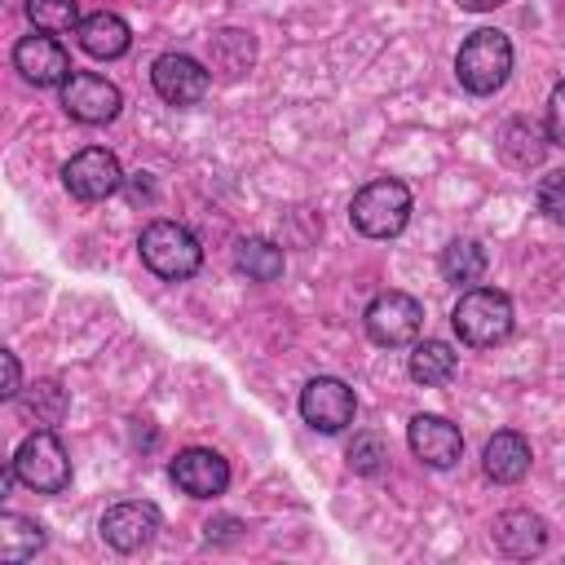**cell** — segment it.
Returning a JSON list of instances; mask_svg holds the SVG:
<instances>
[{
	"label": "cell",
	"mask_w": 565,
	"mask_h": 565,
	"mask_svg": "<svg viewBox=\"0 0 565 565\" xmlns=\"http://www.w3.org/2000/svg\"><path fill=\"white\" fill-rule=\"evenodd\" d=\"M508 71H512V40H508L503 31L481 26V31H472V35L459 44V53H455V75H459V84H463L468 93H477V97L503 88Z\"/></svg>",
	"instance_id": "1"
},
{
	"label": "cell",
	"mask_w": 565,
	"mask_h": 565,
	"mask_svg": "<svg viewBox=\"0 0 565 565\" xmlns=\"http://www.w3.org/2000/svg\"><path fill=\"white\" fill-rule=\"evenodd\" d=\"M450 322H455V335L463 344L494 349V344H503L512 335V300L503 291H494V287H472V291L459 296Z\"/></svg>",
	"instance_id": "2"
},
{
	"label": "cell",
	"mask_w": 565,
	"mask_h": 565,
	"mask_svg": "<svg viewBox=\"0 0 565 565\" xmlns=\"http://www.w3.org/2000/svg\"><path fill=\"white\" fill-rule=\"evenodd\" d=\"M349 221H353V230L366 234V238H393V234H402L406 221H411V190H406L402 181L380 177V181H371V185H362V190L353 194Z\"/></svg>",
	"instance_id": "3"
},
{
	"label": "cell",
	"mask_w": 565,
	"mask_h": 565,
	"mask_svg": "<svg viewBox=\"0 0 565 565\" xmlns=\"http://www.w3.org/2000/svg\"><path fill=\"white\" fill-rule=\"evenodd\" d=\"M137 247H141V260H146L159 278H172V282L199 274V265H203L199 238H194L185 225H177V221H150V225L141 230V243H137Z\"/></svg>",
	"instance_id": "4"
},
{
	"label": "cell",
	"mask_w": 565,
	"mask_h": 565,
	"mask_svg": "<svg viewBox=\"0 0 565 565\" xmlns=\"http://www.w3.org/2000/svg\"><path fill=\"white\" fill-rule=\"evenodd\" d=\"M13 477L35 494H57L71 486V455L49 428H35L13 455Z\"/></svg>",
	"instance_id": "5"
},
{
	"label": "cell",
	"mask_w": 565,
	"mask_h": 565,
	"mask_svg": "<svg viewBox=\"0 0 565 565\" xmlns=\"http://www.w3.org/2000/svg\"><path fill=\"white\" fill-rule=\"evenodd\" d=\"M424 331V305L406 291H384L366 305V335L384 349H402L415 344Z\"/></svg>",
	"instance_id": "6"
},
{
	"label": "cell",
	"mask_w": 565,
	"mask_h": 565,
	"mask_svg": "<svg viewBox=\"0 0 565 565\" xmlns=\"http://www.w3.org/2000/svg\"><path fill=\"white\" fill-rule=\"evenodd\" d=\"M300 415H305V424L318 428V433H340V428L353 424L358 397H353V388H349L344 380H335V375H313V380L300 388Z\"/></svg>",
	"instance_id": "7"
},
{
	"label": "cell",
	"mask_w": 565,
	"mask_h": 565,
	"mask_svg": "<svg viewBox=\"0 0 565 565\" xmlns=\"http://www.w3.org/2000/svg\"><path fill=\"white\" fill-rule=\"evenodd\" d=\"M62 181H66V190H71L75 199L102 203V199H110V194L124 185V168H119V159H115L110 150L88 146V150H79V154L66 159Z\"/></svg>",
	"instance_id": "8"
},
{
	"label": "cell",
	"mask_w": 565,
	"mask_h": 565,
	"mask_svg": "<svg viewBox=\"0 0 565 565\" xmlns=\"http://www.w3.org/2000/svg\"><path fill=\"white\" fill-rule=\"evenodd\" d=\"M150 79H154V93L168 106H194V102H203V93L212 84V71L190 53H163V57H154Z\"/></svg>",
	"instance_id": "9"
},
{
	"label": "cell",
	"mask_w": 565,
	"mask_h": 565,
	"mask_svg": "<svg viewBox=\"0 0 565 565\" xmlns=\"http://www.w3.org/2000/svg\"><path fill=\"white\" fill-rule=\"evenodd\" d=\"M62 106L71 119L79 124H110L124 106L119 88L106 79V75H93V71H75L66 84H62Z\"/></svg>",
	"instance_id": "10"
},
{
	"label": "cell",
	"mask_w": 565,
	"mask_h": 565,
	"mask_svg": "<svg viewBox=\"0 0 565 565\" xmlns=\"http://www.w3.org/2000/svg\"><path fill=\"white\" fill-rule=\"evenodd\" d=\"M13 66H18L22 79L35 84V88H53V84H66V79L75 75L66 49H62L53 35H22L18 49H13Z\"/></svg>",
	"instance_id": "11"
},
{
	"label": "cell",
	"mask_w": 565,
	"mask_h": 565,
	"mask_svg": "<svg viewBox=\"0 0 565 565\" xmlns=\"http://www.w3.org/2000/svg\"><path fill=\"white\" fill-rule=\"evenodd\" d=\"M406 441H411V455L424 459L428 468H450L463 455V433L446 415H415L406 428Z\"/></svg>",
	"instance_id": "12"
},
{
	"label": "cell",
	"mask_w": 565,
	"mask_h": 565,
	"mask_svg": "<svg viewBox=\"0 0 565 565\" xmlns=\"http://www.w3.org/2000/svg\"><path fill=\"white\" fill-rule=\"evenodd\" d=\"M172 481L190 499H216L230 486V463L216 450H207V446H190V450H181L172 459Z\"/></svg>",
	"instance_id": "13"
},
{
	"label": "cell",
	"mask_w": 565,
	"mask_h": 565,
	"mask_svg": "<svg viewBox=\"0 0 565 565\" xmlns=\"http://www.w3.org/2000/svg\"><path fill=\"white\" fill-rule=\"evenodd\" d=\"M154 534H159V508H154V503L128 499V503H115V508L102 516V539H106L115 552H141Z\"/></svg>",
	"instance_id": "14"
},
{
	"label": "cell",
	"mask_w": 565,
	"mask_h": 565,
	"mask_svg": "<svg viewBox=\"0 0 565 565\" xmlns=\"http://www.w3.org/2000/svg\"><path fill=\"white\" fill-rule=\"evenodd\" d=\"M490 539H494V547H499L503 556L525 561V556H539V552H543L547 525H543V516H534V512H525V508H508V512L494 516Z\"/></svg>",
	"instance_id": "15"
},
{
	"label": "cell",
	"mask_w": 565,
	"mask_h": 565,
	"mask_svg": "<svg viewBox=\"0 0 565 565\" xmlns=\"http://www.w3.org/2000/svg\"><path fill=\"white\" fill-rule=\"evenodd\" d=\"M75 35H79V44H84V53H93V57H124L128 53V44H132V31H128V22L119 18V13H88L79 26H75Z\"/></svg>",
	"instance_id": "16"
},
{
	"label": "cell",
	"mask_w": 565,
	"mask_h": 565,
	"mask_svg": "<svg viewBox=\"0 0 565 565\" xmlns=\"http://www.w3.org/2000/svg\"><path fill=\"white\" fill-rule=\"evenodd\" d=\"M481 463H486V477L512 486V481H521V477L530 472V441H525L521 433H508V428H503V433H494V437L486 441Z\"/></svg>",
	"instance_id": "17"
},
{
	"label": "cell",
	"mask_w": 565,
	"mask_h": 565,
	"mask_svg": "<svg viewBox=\"0 0 565 565\" xmlns=\"http://www.w3.org/2000/svg\"><path fill=\"white\" fill-rule=\"evenodd\" d=\"M455 371H459V353H455L446 340H419V344H415V353H411V380H415V384L437 388V384H446Z\"/></svg>",
	"instance_id": "18"
},
{
	"label": "cell",
	"mask_w": 565,
	"mask_h": 565,
	"mask_svg": "<svg viewBox=\"0 0 565 565\" xmlns=\"http://www.w3.org/2000/svg\"><path fill=\"white\" fill-rule=\"evenodd\" d=\"M252 53L256 49H252L247 31H216V35H207V71H216L225 79L243 75L252 66Z\"/></svg>",
	"instance_id": "19"
},
{
	"label": "cell",
	"mask_w": 565,
	"mask_h": 565,
	"mask_svg": "<svg viewBox=\"0 0 565 565\" xmlns=\"http://www.w3.org/2000/svg\"><path fill=\"white\" fill-rule=\"evenodd\" d=\"M40 547H44V530H40L31 516L0 512V561L22 565V561H31Z\"/></svg>",
	"instance_id": "20"
},
{
	"label": "cell",
	"mask_w": 565,
	"mask_h": 565,
	"mask_svg": "<svg viewBox=\"0 0 565 565\" xmlns=\"http://www.w3.org/2000/svg\"><path fill=\"white\" fill-rule=\"evenodd\" d=\"M13 402H18L22 419H35L40 428H53L71 406V397H66V388L57 380H40V384H31L26 397H13Z\"/></svg>",
	"instance_id": "21"
},
{
	"label": "cell",
	"mask_w": 565,
	"mask_h": 565,
	"mask_svg": "<svg viewBox=\"0 0 565 565\" xmlns=\"http://www.w3.org/2000/svg\"><path fill=\"white\" fill-rule=\"evenodd\" d=\"M234 265L256 282H274L282 274V247H274L269 238H243L234 247Z\"/></svg>",
	"instance_id": "22"
},
{
	"label": "cell",
	"mask_w": 565,
	"mask_h": 565,
	"mask_svg": "<svg viewBox=\"0 0 565 565\" xmlns=\"http://www.w3.org/2000/svg\"><path fill=\"white\" fill-rule=\"evenodd\" d=\"M441 274H446V282L468 287V282H477L486 274V252L472 238H455V243L441 247Z\"/></svg>",
	"instance_id": "23"
},
{
	"label": "cell",
	"mask_w": 565,
	"mask_h": 565,
	"mask_svg": "<svg viewBox=\"0 0 565 565\" xmlns=\"http://www.w3.org/2000/svg\"><path fill=\"white\" fill-rule=\"evenodd\" d=\"M499 150H503V159H508L512 168H534V163L543 159V137H539V128H534L530 119H512V124L503 128Z\"/></svg>",
	"instance_id": "24"
},
{
	"label": "cell",
	"mask_w": 565,
	"mask_h": 565,
	"mask_svg": "<svg viewBox=\"0 0 565 565\" xmlns=\"http://www.w3.org/2000/svg\"><path fill=\"white\" fill-rule=\"evenodd\" d=\"M26 18L35 22V31H49V35H62V31L79 26L75 0H26Z\"/></svg>",
	"instance_id": "25"
},
{
	"label": "cell",
	"mask_w": 565,
	"mask_h": 565,
	"mask_svg": "<svg viewBox=\"0 0 565 565\" xmlns=\"http://www.w3.org/2000/svg\"><path fill=\"white\" fill-rule=\"evenodd\" d=\"M384 459H388V450H384V441H380L375 433H362V437H353V446H349V463H353L358 472L375 477V472L384 468Z\"/></svg>",
	"instance_id": "26"
},
{
	"label": "cell",
	"mask_w": 565,
	"mask_h": 565,
	"mask_svg": "<svg viewBox=\"0 0 565 565\" xmlns=\"http://www.w3.org/2000/svg\"><path fill=\"white\" fill-rule=\"evenodd\" d=\"M539 207L547 221H561L565 225V168L561 172H547L539 181Z\"/></svg>",
	"instance_id": "27"
},
{
	"label": "cell",
	"mask_w": 565,
	"mask_h": 565,
	"mask_svg": "<svg viewBox=\"0 0 565 565\" xmlns=\"http://www.w3.org/2000/svg\"><path fill=\"white\" fill-rule=\"evenodd\" d=\"M547 141L565 150V79H561V84L552 88V97H547Z\"/></svg>",
	"instance_id": "28"
},
{
	"label": "cell",
	"mask_w": 565,
	"mask_h": 565,
	"mask_svg": "<svg viewBox=\"0 0 565 565\" xmlns=\"http://www.w3.org/2000/svg\"><path fill=\"white\" fill-rule=\"evenodd\" d=\"M18 388H22V375H18V358H13V353H4V397H18Z\"/></svg>",
	"instance_id": "29"
},
{
	"label": "cell",
	"mask_w": 565,
	"mask_h": 565,
	"mask_svg": "<svg viewBox=\"0 0 565 565\" xmlns=\"http://www.w3.org/2000/svg\"><path fill=\"white\" fill-rule=\"evenodd\" d=\"M459 9H468V13H486V9H499L503 0H455Z\"/></svg>",
	"instance_id": "30"
}]
</instances>
